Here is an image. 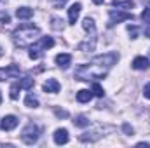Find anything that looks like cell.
<instances>
[{
  "instance_id": "obj_1",
  "label": "cell",
  "mask_w": 150,
  "mask_h": 148,
  "mask_svg": "<svg viewBox=\"0 0 150 148\" xmlns=\"http://www.w3.org/2000/svg\"><path fill=\"white\" fill-rule=\"evenodd\" d=\"M40 35V28L33 26V25H23L19 28L14 30L12 33V40L18 47H28L30 44H33L37 37Z\"/></svg>"
},
{
  "instance_id": "obj_2",
  "label": "cell",
  "mask_w": 150,
  "mask_h": 148,
  "mask_svg": "<svg viewBox=\"0 0 150 148\" xmlns=\"http://www.w3.org/2000/svg\"><path fill=\"white\" fill-rule=\"evenodd\" d=\"M108 73V70L105 68H100L96 65H80L77 70H75V77L79 80H89V78H105Z\"/></svg>"
},
{
  "instance_id": "obj_3",
  "label": "cell",
  "mask_w": 150,
  "mask_h": 148,
  "mask_svg": "<svg viewBox=\"0 0 150 148\" xmlns=\"http://www.w3.org/2000/svg\"><path fill=\"white\" fill-rule=\"evenodd\" d=\"M52 45H54V40L51 37H42L38 42H33V45L30 47V58L32 59H38L42 56V52L51 49Z\"/></svg>"
},
{
  "instance_id": "obj_4",
  "label": "cell",
  "mask_w": 150,
  "mask_h": 148,
  "mask_svg": "<svg viewBox=\"0 0 150 148\" xmlns=\"http://www.w3.org/2000/svg\"><path fill=\"white\" fill-rule=\"evenodd\" d=\"M117 61H119V54H117V52H107V54H103V56H96L91 63L96 65V66H100V68L110 70Z\"/></svg>"
},
{
  "instance_id": "obj_5",
  "label": "cell",
  "mask_w": 150,
  "mask_h": 148,
  "mask_svg": "<svg viewBox=\"0 0 150 148\" xmlns=\"http://www.w3.org/2000/svg\"><path fill=\"white\" fill-rule=\"evenodd\" d=\"M38 134H40V131H38L37 125H35V124H28V125L23 129V132H21V140H23L26 145H33V143H37Z\"/></svg>"
},
{
  "instance_id": "obj_6",
  "label": "cell",
  "mask_w": 150,
  "mask_h": 148,
  "mask_svg": "<svg viewBox=\"0 0 150 148\" xmlns=\"http://www.w3.org/2000/svg\"><path fill=\"white\" fill-rule=\"evenodd\" d=\"M110 26H113L115 23H120V21H129V19H133V14H129V12H126V11H120V9H112L110 11Z\"/></svg>"
},
{
  "instance_id": "obj_7",
  "label": "cell",
  "mask_w": 150,
  "mask_h": 148,
  "mask_svg": "<svg viewBox=\"0 0 150 148\" xmlns=\"http://www.w3.org/2000/svg\"><path fill=\"white\" fill-rule=\"evenodd\" d=\"M42 89H44L45 92H52V94H56V92H59L61 85H59V82H58L56 78H47V80L44 82Z\"/></svg>"
},
{
  "instance_id": "obj_8",
  "label": "cell",
  "mask_w": 150,
  "mask_h": 148,
  "mask_svg": "<svg viewBox=\"0 0 150 148\" xmlns=\"http://www.w3.org/2000/svg\"><path fill=\"white\" fill-rule=\"evenodd\" d=\"M16 125H18V118H16L14 115H5V117L2 118V122H0V127H2L4 131H12Z\"/></svg>"
},
{
  "instance_id": "obj_9",
  "label": "cell",
  "mask_w": 150,
  "mask_h": 148,
  "mask_svg": "<svg viewBox=\"0 0 150 148\" xmlns=\"http://www.w3.org/2000/svg\"><path fill=\"white\" fill-rule=\"evenodd\" d=\"M56 65H58L59 68L67 70V68L72 65V56H70V54H67V52H61V54H58V56H56Z\"/></svg>"
},
{
  "instance_id": "obj_10",
  "label": "cell",
  "mask_w": 150,
  "mask_h": 148,
  "mask_svg": "<svg viewBox=\"0 0 150 148\" xmlns=\"http://www.w3.org/2000/svg\"><path fill=\"white\" fill-rule=\"evenodd\" d=\"M54 143H56V145H65V143H68V131H67V129H56V131H54Z\"/></svg>"
},
{
  "instance_id": "obj_11",
  "label": "cell",
  "mask_w": 150,
  "mask_h": 148,
  "mask_svg": "<svg viewBox=\"0 0 150 148\" xmlns=\"http://www.w3.org/2000/svg\"><path fill=\"white\" fill-rule=\"evenodd\" d=\"M80 11H82V5H80L79 2H77V4H74V5L68 9V21H70V25H75V21L79 19Z\"/></svg>"
},
{
  "instance_id": "obj_12",
  "label": "cell",
  "mask_w": 150,
  "mask_h": 148,
  "mask_svg": "<svg viewBox=\"0 0 150 148\" xmlns=\"http://www.w3.org/2000/svg\"><path fill=\"white\" fill-rule=\"evenodd\" d=\"M150 66V59L149 58H143V56H138L133 59V68L134 70H147Z\"/></svg>"
},
{
  "instance_id": "obj_13",
  "label": "cell",
  "mask_w": 150,
  "mask_h": 148,
  "mask_svg": "<svg viewBox=\"0 0 150 148\" xmlns=\"http://www.w3.org/2000/svg\"><path fill=\"white\" fill-rule=\"evenodd\" d=\"M18 75H19V68L14 66V65H11L7 70H2L0 68V82L5 80V78H9V77H18Z\"/></svg>"
},
{
  "instance_id": "obj_14",
  "label": "cell",
  "mask_w": 150,
  "mask_h": 148,
  "mask_svg": "<svg viewBox=\"0 0 150 148\" xmlns=\"http://www.w3.org/2000/svg\"><path fill=\"white\" fill-rule=\"evenodd\" d=\"M112 5L117 7V9H120V11H129V9L134 7V2L133 0H113Z\"/></svg>"
},
{
  "instance_id": "obj_15",
  "label": "cell",
  "mask_w": 150,
  "mask_h": 148,
  "mask_svg": "<svg viewBox=\"0 0 150 148\" xmlns=\"http://www.w3.org/2000/svg\"><path fill=\"white\" fill-rule=\"evenodd\" d=\"M32 16H33V9H30V7H19L16 11V18L18 19H30Z\"/></svg>"
},
{
  "instance_id": "obj_16",
  "label": "cell",
  "mask_w": 150,
  "mask_h": 148,
  "mask_svg": "<svg viewBox=\"0 0 150 148\" xmlns=\"http://www.w3.org/2000/svg\"><path fill=\"white\" fill-rule=\"evenodd\" d=\"M91 98H93V91H89V89H82V91L77 92V101L79 103H87V101H91Z\"/></svg>"
},
{
  "instance_id": "obj_17",
  "label": "cell",
  "mask_w": 150,
  "mask_h": 148,
  "mask_svg": "<svg viewBox=\"0 0 150 148\" xmlns=\"http://www.w3.org/2000/svg\"><path fill=\"white\" fill-rule=\"evenodd\" d=\"M82 26H84V30L89 33H96V25H94V19H91V18H86L84 19V23H82Z\"/></svg>"
},
{
  "instance_id": "obj_18",
  "label": "cell",
  "mask_w": 150,
  "mask_h": 148,
  "mask_svg": "<svg viewBox=\"0 0 150 148\" xmlns=\"http://www.w3.org/2000/svg\"><path fill=\"white\" fill-rule=\"evenodd\" d=\"M25 105H26L28 108H37L38 106V99L33 96V94H28V96L25 98Z\"/></svg>"
},
{
  "instance_id": "obj_19",
  "label": "cell",
  "mask_w": 150,
  "mask_h": 148,
  "mask_svg": "<svg viewBox=\"0 0 150 148\" xmlns=\"http://www.w3.org/2000/svg\"><path fill=\"white\" fill-rule=\"evenodd\" d=\"M33 78L32 77H23L21 80H19V85H21V89H32L33 87Z\"/></svg>"
},
{
  "instance_id": "obj_20",
  "label": "cell",
  "mask_w": 150,
  "mask_h": 148,
  "mask_svg": "<svg viewBox=\"0 0 150 148\" xmlns=\"http://www.w3.org/2000/svg\"><path fill=\"white\" fill-rule=\"evenodd\" d=\"M74 124L77 127H87V125H89V118H87L86 115H79L74 120Z\"/></svg>"
},
{
  "instance_id": "obj_21",
  "label": "cell",
  "mask_w": 150,
  "mask_h": 148,
  "mask_svg": "<svg viewBox=\"0 0 150 148\" xmlns=\"http://www.w3.org/2000/svg\"><path fill=\"white\" fill-rule=\"evenodd\" d=\"M51 21H52V23H51V26H52V30H58V32H61V30L65 28V25H63L65 21H63V19H59V18H52Z\"/></svg>"
},
{
  "instance_id": "obj_22",
  "label": "cell",
  "mask_w": 150,
  "mask_h": 148,
  "mask_svg": "<svg viewBox=\"0 0 150 148\" xmlns=\"http://www.w3.org/2000/svg\"><path fill=\"white\" fill-rule=\"evenodd\" d=\"M93 96H96V98H103V94H105V91H103V87L100 85V84H93Z\"/></svg>"
},
{
  "instance_id": "obj_23",
  "label": "cell",
  "mask_w": 150,
  "mask_h": 148,
  "mask_svg": "<svg viewBox=\"0 0 150 148\" xmlns=\"http://www.w3.org/2000/svg\"><path fill=\"white\" fill-rule=\"evenodd\" d=\"M19 89H21L19 84H12V85H11V98H12V99H18V98H19Z\"/></svg>"
},
{
  "instance_id": "obj_24",
  "label": "cell",
  "mask_w": 150,
  "mask_h": 148,
  "mask_svg": "<svg viewBox=\"0 0 150 148\" xmlns=\"http://www.w3.org/2000/svg\"><path fill=\"white\" fill-rule=\"evenodd\" d=\"M54 113H56V117H59V118H67V117H68V111L67 110H59V108H56Z\"/></svg>"
},
{
  "instance_id": "obj_25",
  "label": "cell",
  "mask_w": 150,
  "mask_h": 148,
  "mask_svg": "<svg viewBox=\"0 0 150 148\" xmlns=\"http://www.w3.org/2000/svg\"><path fill=\"white\" fill-rule=\"evenodd\" d=\"M138 32H140V28H138V26H129V35H131V38L138 37Z\"/></svg>"
},
{
  "instance_id": "obj_26",
  "label": "cell",
  "mask_w": 150,
  "mask_h": 148,
  "mask_svg": "<svg viewBox=\"0 0 150 148\" xmlns=\"http://www.w3.org/2000/svg\"><path fill=\"white\" fill-rule=\"evenodd\" d=\"M142 19H143L145 23H150V9H145V11L142 12Z\"/></svg>"
},
{
  "instance_id": "obj_27",
  "label": "cell",
  "mask_w": 150,
  "mask_h": 148,
  "mask_svg": "<svg viewBox=\"0 0 150 148\" xmlns=\"http://www.w3.org/2000/svg\"><path fill=\"white\" fill-rule=\"evenodd\" d=\"M122 129H124V132H126V134H129V136H133V132H134V129H133L129 124H124V125H122Z\"/></svg>"
},
{
  "instance_id": "obj_28",
  "label": "cell",
  "mask_w": 150,
  "mask_h": 148,
  "mask_svg": "<svg viewBox=\"0 0 150 148\" xmlns=\"http://www.w3.org/2000/svg\"><path fill=\"white\" fill-rule=\"evenodd\" d=\"M143 96H145L147 99H150V82L145 85V87H143Z\"/></svg>"
},
{
  "instance_id": "obj_29",
  "label": "cell",
  "mask_w": 150,
  "mask_h": 148,
  "mask_svg": "<svg viewBox=\"0 0 150 148\" xmlns=\"http://www.w3.org/2000/svg\"><path fill=\"white\" fill-rule=\"evenodd\" d=\"M67 2H68V0H52V4H54L56 7H63Z\"/></svg>"
},
{
  "instance_id": "obj_30",
  "label": "cell",
  "mask_w": 150,
  "mask_h": 148,
  "mask_svg": "<svg viewBox=\"0 0 150 148\" xmlns=\"http://www.w3.org/2000/svg\"><path fill=\"white\" fill-rule=\"evenodd\" d=\"M9 19H11L9 14H4V12L0 14V21H2V23H9Z\"/></svg>"
},
{
  "instance_id": "obj_31",
  "label": "cell",
  "mask_w": 150,
  "mask_h": 148,
  "mask_svg": "<svg viewBox=\"0 0 150 148\" xmlns=\"http://www.w3.org/2000/svg\"><path fill=\"white\" fill-rule=\"evenodd\" d=\"M93 2H94V4H96V5H100V4H103V2H105V0H93Z\"/></svg>"
},
{
  "instance_id": "obj_32",
  "label": "cell",
  "mask_w": 150,
  "mask_h": 148,
  "mask_svg": "<svg viewBox=\"0 0 150 148\" xmlns=\"http://www.w3.org/2000/svg\"><path fill=\"white\" fill-rule=\"evenodd\" d=\"M2 56H4V49L0 47V58H2Z\"/></svg>"
},
{
  "instance_id": "obj_33",
  "label": "cell",
  "mask_w": 150,
  "mask_h": 148,
  "mask_svg": "<svg viewBox=\"0 0 150 148\" xmlns=\"http://www.w3.org/2000/svg\"><path fill=\"white\" fill-rule=\"evenodd\" d=\"M147 118H149V124H150V111H149V115H147Z\"/></svg>"
},
{
  "instance_id": "obj_34",
  "label": "cell",
  "mask_w": 150,
  "mask_h": 148,
  "mask_svg": "<svg viewBox=\"0 0 150 148\" xmlns=\"http://www.w3.org/2000/svg\"><path fill=\"white\" fill-rule=\"evenodd\" d=\"M0 103H2V94H0Z\"/></svg>"
}]
</instances>
